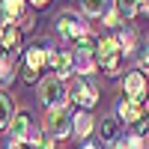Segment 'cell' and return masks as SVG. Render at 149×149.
<instances>
[{"label":"cell","instance_id":"cell-7","mask_svg":"<svg viewBox=\"0 0 149 149\" xmlns=\"http://www.w3.org/2000/svg\"><path fill=\"white\" fill-rule=\"evenodd\" d=\"M122 90H125V98H131V102H143V95H146L143 72H128V78H125V84H122Z\"/></svg>","mask_w":149,"mask_h":149},{"label":"cell","instance_id":"cell-13","mask_svg":"<svg viewBox=\"0 0 149 149\" xmlns=\"http://www.w3.org/2000/svg\"><path fill=\"white\" fill-rule=\"evenodd\" d=\"M107 6H110V0H84V12H86L90 18L107 15Z\"/></svg>","mask_w":149,"mask_h":149},{"label":"cell","instance_id":"cell-16","mask_svg":"<svg viewBox=\"0 0 149 149\" xmlns=\"http://www.w3.org/2000/svg\"><path fill=\"white\" fill-rule=\"evenodd\" d=\"M9 119H12V107H9V98L6 95H0V131H3L9 125Z\"/></svg>","mask_w":149,"mask_h":149},{"label":"cell","instance_id":"cell-24","mask_svg":"<svg viewBox=\"0 0 149 149\" xmlns=\"http://www.w3.org/2000/svg\"><path fill=\"white\" fill-rule=\"evenodd\" d=\"M9 149H33V146H30L27 140H12V143H9Z\"/></svg>","mask_w":149,"mask_h":149},{"label":"cell","instance_id":"cell-14","mask_svg":"<svg viewBox=\"0 0 149 149\" xmlns=\"http://www.w3.org/2000/svg\"><path fill=\"white\" fill-rule=\"evenodd\" d=\"M72 122H74V131H78L81 137H86V134L93 131V116L86 113V110H81L78 116H72Z\"/></svg>","mask_w":149,"mask_h":149},{"label":"cell","instance_id":"cell-28","mask_svg":"<svg viewBox=\"0 0 149 149\" xmlns=\"http://www.w3.org/2000/svg\"><path fill=\"white\" fill-rule=\"evenodd\" d=\"M84 149H98V146H93V143H84Z\"/></svg>","mask_w":149,"mask_h":149},{"label":"cell","instance_id":"cell-1","mask_svg":"<svg viewBox=\"0 0 149 149\" xmlns=\"http://www.w3.org/2000/svg\"><path fill=\"white\" fill-rule=\"evenodd\" d=\"M95 63L102 66L107 74H116L125 63V51H122L119 39H98V48H95Z\"/></svg>","mask_w":149,"mask_h":149},{"label":"cell","instance_id":"cell-11","mask_svg":"<svg viewBox=\"0 0 149 149\" xmlns=\"http://www.w3.org/2000/svg\"><path fill=\"white\" fill-rule=\"evenodd\" d=\"M119 116L125 119V122H137L146 116V110H143V102H131V98H125V102H119Z\"/></svg>","mask_w":149,"mask_h":149},{"label":"cell","instance_id":"cell-10","mask_svg":"<svg viewBox=\"0 0 149 149\" xmlns=\"http://www.w3.org/2000/svg\"><path fill=\"white\" fill-rule=\"evenodd\" d=\"M24 18V0H0V24H15Z\"/></svg>","mask_w":149,"mask_h":149},{"label":"cell","instance_id":"cell-15","mask_svg":"<svg viewBox=\"0 0 149 149\" xmlns=\"http://www.w3.org/2000/svg\"><path fill=\"white\" fill-rule=\"evenodd\" d=\"M116 12L119 18H134L140 12V0H116Z\"/></svg>","mask_w":149,"mask_h":149},{"label":"cell","instance_id":"cell-21","mask_svg":"<svg viewBox=\"0 0 149 149\" xmlns=\"http://www.w3.org/2000/svg\"><path fill=\"white\" fill-rule=\"evenodd\" d=\"M30 146H33V149H54V143H51V137H48V134H36Z\"/></svg>","mask_w":149,"mask_h":149},{"label":"cell","instance_id":"cell-23","mask_svg":"<svg viewBox=\"0 0 149 149\" xmlns=\"http://www.w3.org/2000/svg\"><path fill=\"white\" fill-rule=\"evenodd\" d=\"M78 66H81V72H90V69H93V57L78 54Z\"/></svg>","mask_w":149,"mask_h":149},{"label":"cell","instance_id":"cell-12","mask_svg":"<svg viewBox=\"0 0 149 149\" xmlns=\"http://www.w3.org/2000/svg\"><path fill=\"white\" fill-rule=\"evenodd\" d=\"M12 140H27V131H30V116L27 113H18L12 116Z\"/></svg>","mask_w":149,"mask_h":149},{"label":"cell","instance_id":"cell-6","mask_svg":"<svg viewBox=\"0 0 149 149\" xmlns=\"http://www.w3.org/2000/svg\"><path fill=\"white\" fill-rule=\"evenodd\" d=\"M69 98H74V102L81 104V110H90V107H95V102H98V90L86 81V78H78L72 84V90H69Z\"/></svg>","mask_w":149,"mask_h":149},{"label":"cell","instance_id":"cell-27","mask_svg":"<svg viewBox=\"0 0 149 149\" xmlns=\"http://www.w3.org/2000/svg\"><path fill=\"white\" fill-rule=\"evenodd\" d=\"M140 12H149V0H140Z\"/></svg>","mask_w":149,"mask_h":149},{"label":"cell","instance_id":"cell-25","mask_svg":"<svg viewBox=\"0 0 149 149\" xmlns=\"http://www.w3.org/2000/svg\"><path fill=\"white\" fill-rule=\"evenodd\" d=\"M104 21L110 24V27H113V24L119 21V12H116V9H113V12H107V15H104Z\"/></svg>","mask_w":149,"mask_h":149},{"label":"cell","instance_id":"cell-22","mask_svg":"<svg viewBox=\"0 0 149 149\" xmlns=\"http://www.w3.org/2000/svg\"><path fill=\"white\" fill-rule=\"evenodd\" d=\"M134 134H137V137H146V134H149V113L134 122Z\"/></svg>","mask_w":149,"mask_h":149},{"label":"cell","instance_id":"cell-26","mask_svg":"<svg viewBox=\"0 0 149 149\" xmlns=\"http://www.w3.org/2000/svg\"><path fill=\"white\" fill-rule=\"evenodd\" d=\"M30 3H33V6H36V9H45V6H48V3H51V0H30Z\"/></svg>","mask_w":149,"mask_h":149},{"label":"cell","instance_id":"cell-19","mask_svg":"<svg viewBox=\"0 0 149 149\" xmlns=\"http://www.w3.org/2000/svg\"><path fill=\"white\" fill-rule=\"evenodd\" d=\"M137 72L149 74V45H143V48H140V54H137Z\"/></svg>","mask_w":149,"mask_h":149},{"label":"cell","instance_id":"cell-5","mask_svg":"<svg viewBox=\"0 0 149 149\" xmlns=\"http://www.w3.org/2000/svg\"><path fill=\"white\" fill-rule=\"evenodd\" d=\"M72 128H74V122H72V116L66 113V110H48V119H45V131H48V137L63 140V137H69Z\"/></svg>","mask_w":149,"mask_h":149},{"label":"cell","instance_id":"cell-2","mask_svg":"<svg viewBox=\"0 0 149 149\" xmlns=\"http://www.w3.org/2000/svg\"><path fill=\"white\" fill-rule=\"evenodd\" d=\"M48 60H51V51H48V45L39 42V45H30L27 48V72H24V81H36V74H39L45 66H48Z\"/></svg>","mask_w":149,"mask_h":149},{"label":"cell","instance_id":"cell-17","mask_svg":"<svg viewBox=\"0 0 149 149\" xmlns=\"http://www.w3.org/2000/svg\"><path fill=\"white\" fill-rule=\"evenodd\" d=\"M119 45H122V51H131L134 45H137V36H134V30H122V36H119Z\"/></svg>","mask_w":149,"mask_h":149},{"label":"cell","instance_id":"cell-20","mask_svg":"<svg viewBox=\"0 0 149 149\" xmlns=\"http://www.w3.org/2000/svg\"><path fill=\"white\" fill-rule=\"evenodd\" d=\"M102 137H104V140H113V137H116V122H113V119H104V122H102Z\"/></svg>","mask_w":149,"mask_h":149},{"label":"cell","instance_id":"cell-8","mask_svg":"<svg viewBox=\"0 0 149 149\" xmlns=\"http://www.w3.org/2000/svg\"><path fill=\"white\" fill-rule=\"evenodd\" d=\"M48 66H51V72H54V78H57V81H63L66 74L72 72V54H66V51H51Z\"/></svg>","mask_w":149,"mask_h":149},{"label":"cell","instance_id":"cell-9","mask_svg":"<svg viewBox=\"0 0 149 149\" xmlns=\"http://www.w3.org/2000/svg\"><path fill=\"white\" fill-rule=\"evenodd\" d=\"M18 42H21V30L15 27V24H0V45H3V51L15 54Z\"/></svg>","mask_w":149,"mask_h":149},{"label":"cell","instance_id":"cell-4","mask_svg":"<svg viewBox=\"0 0 149 149\" xmlns=\"http://www.w3.org/2000/svg\"><path fill=\"white\" fill-rule=\"evenodd\" d=\"M57 33L63 36L69 42H84L86 39V27L78 21V15H72V12H63V15H57Z\"/></svg>","mask_w":149,"mask_h":149},{"label":"cell","instance_id":"cell-3","mask_svg":"<svg viewBox=\"0 0 149 149\" xmlns=\"http://www.w3.org/2000/svg\"><path fill=\"white\" fill-rule=\"evenodd\" d=\"M39 93H42V102L48 104V110H63V107H66V98H69V93L63 90V84H60L57 78H48V81H42Z\"/></svg>","mask_w":149,"mask_h":149},{"label":"cell","instance_id":"cell-18","mask_svg":"<svg viewBox=\"0 0 149 149\" xmlns=\"http://www.w3.org/2000/svg\"><path fill=\"white\" fill-rule=\"evenodd\" d=\"M9 63H12V57L3 51V54H0V81H9V78H12V72H9L12 66H9Z\"/></svg>","mask_w":149,"mask_h":149}]
</instances>
